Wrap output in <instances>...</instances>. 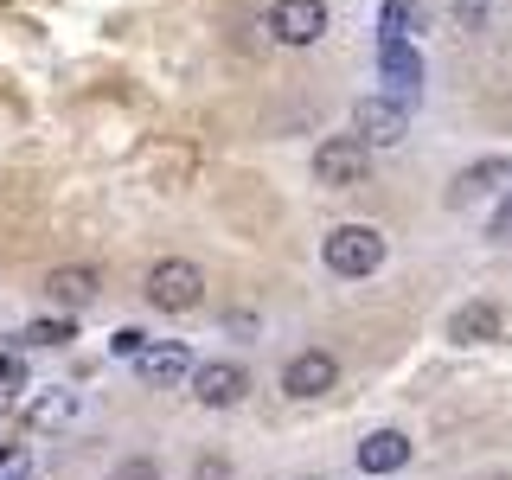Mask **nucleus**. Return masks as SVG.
I'll list each match as a JSON object with an SVG mask.
<instances>
[{
  "label": "nucleus",
  "mask_w": 512,
  "mask_h": 480,
  "mask_svg": "<svg viewBox=\"0 0 512 480\" xmlns=\"http://www.w3.org/2000/svg\"><path fill=\"white\" fill-rule=\"evenodd\" d=\"M320 256H327L333 276L359 282V276H372V269L384 263V231H378V224H340V231H327Z\"/></svg>",
  "instance_id": "f257e3e1"
},
{
  "label": "nucleus",
  "mask_w": 512,
  "mask_h": 480,
  "mask_svg": "<svg viewBox=\"0 0 512 480\" xmlns=\"http://www.w3.org/2000/svg\"><path fill=\"white\" fill-rule=\"evenodd\" d=\"M365 173H372V141H359V135H333V141H320V148H314V180L327 186V192H352V186H365Z\"/></svg>",
  "instance_id": "f03ea898"
},
{
  "label": "nucleus",
  "mask_w": 512,
  "mask_h": 480,
  "mask_svg": "<svg viewBox=\"0 0 512 480\" xmlns=\"http://www.w3.org/2000/svg\"><path fill=\"white\" fill-rule=\"evenodd\" d=\"M141 295H148L160 314H186V308L205 301V269L186 263V256H167V263L148 269V288H141Z\"/></svg>",
  "instance_id": "7ed1b4c3"
},
{
  "label": "nucleus",
  "mask_w": 512,
  "mask_h": 480,
  "mask_svg": "<svg viewBox=\"0 0 512 480\" xmlns=\"http://www.w3.org/2000/svg\"><path fill=\"white\" fill-rule=\"evenodd\" d=\"M352 135L372 141V148H397V141L410 135L404 96H359V109H352Z\"/></svg>",
  "instance_id": "20e7f679"
},
{
  "label": "nucleus",
  "mask_w": 512,
  "mask_h": 480,
  "mask_svg": "<svg viewBox=\"0 0 512 480\" xmlns=\"http://www.w3.org/2000/svg\"><path fill=\"white\" fill-rule=\"evenodd\" d=\"M333 384H340V359L333 352H295V359L282 365V391L295 397V404H314V397H327Z\"/></svg>",
  "instance_id": "39448f33"
},
{
  "label": "nucleus",
  "mask_w": 512,
  "mask_h": 480,
  "mask_svg": "<svg viewBox=\"0 0 512 480\" xmlns=\"http://www.w3.org/2000/svg\"><path fill=\"white\" fill-rule=\"evenodd\" d=\"M244 391H250V372H244V365H231V359L192 365V397H199L205 410H231V404H244Z\"/></svg>",
  "instance_id": "423d86ee"
},
{
  "label": "nucleus",
  "mask_w": 512,
  "mask_h": 480,
  "mask_svg": "<svg viewBox=\"0 0 512 480\" xmlns=\"http://www.w3.org/2000/svg\"><path fill=\"white\" fill-rule=\"evenodd\" d=\"M269 32L282 45H314L327 32V0H276L269 7Z\"/></svg>",
  "instance_id": "0eeeda50"
},
{
  "label": "nucleus",
  "mask_w": 512,
  "mask_h": 480,
  "mask_svg": "<svg viewBox=\"0 0 512 480\" xmlns=\"http://www.w3.org/2000/svg\"><path fill=\"white\" fill-rule=\"evenodd\" d=\"M512 180V160H500V154H487V160H474V167H461L455 173V186H448V205H474V199H487L493 186H506Z\"/></svg>",
  "instance_id": "6e6552de"
},
{
  "label": "nucleus",
  "mask_w": 512,
  "mask_h": 480,
  "mask_svg": "<svg viewBox=\"0 0 512 480\" xmlns=\"http://www.w3.org/2000/svg\"><path fill=\"white\" fill-rule=\"evenodd\" d=\"M96 288H103V276H96L90 263H64V269H52L45 276V295H52V308H84V301H96Z\"/></svg>",
  "instance_id": "1a4fd4ad"
},
{
  "label": "nucleus",
  "mask_w": 512,
  "mask_h": 480,
  "mask_svg": "<svg viewBox=\"0 0 512 480\" xmlns=\"http://www.w3.org/2000/svg\"><path fill=\"white\" fill-rule=\"evenodd\" d=\"M410 461V436L404 429H372V436L359 442V468L365 474H397Z\"/></svg>",
  "instance_id": "9d476101"
},
{
  "label": "nucleus",
  "mask_w": 512,
  "mask_h": 480,
  "mask_svg": "<svg viewBox=\"0 0 512 480\" xmlns=\"http://www.w3.org/2000/svg\"><path fill=\"white\" fill-rule=\"evenodd\" d=\"M378 64H384V84H391L397 96H416V84H423V58H416L404 39H378Z\"/></svg>",
  "instance_id": "9b49d317"
},
{
  "label": "nucleus",
  "mask_w": 512,
  "mask_h": 480,
  "mask_svg": "<svg viewBox=\"0 0 512 480\" xmlns=\"http://www.w3.org/2000/svg\"><path fill=\"white\" fill-rule=\"evenodd\" d=\"M448 340H455V346L500 340V308H493V301H468V308H455V320H448Z\"/></svg>",
  "instance_id": "f8f14e48"
},
{
  "label": "nucleus",
  "mask_w": 512,
  "mask_h": 480,
  "mask_svg": "<svg viewBox=\"0 0 512 480\" xmlns=\"http://www.w3.org/2000/svg\"><path fill=\"white\" fill-rule=\"evenodd\" d=\"M141 378H148V384H180V378H192V352L186 346H148V352H141Z\"/></svg>",
  "instance_id": "ddd939ff"
},
{
  "label": "nucleus",
  "mask_w": 512,
  "mask_h": 480,
  "mask_svg": "<svg viewBox=\"0 0 512 480\" xmlns=\"http://www.w3.org/2000/svg\"><path fill=\"white\" fill-rule=\"evenodd\" d=\"M416 32V7L410 0H384V26H378V39H410Z\"/></svg>",
  "instance_id": "4468645a"
},
{
  "label": "nucleus",
  "mask_w": 512,
  "mask_h": 480,
  "mask_svg": "<svg viewBox=\"0 0 512 480\" xmlns=\"http://www.w3.org/2000/svg\"><path fill=\"white\" fill-rule=\"evenodd\" d=\"M20 340H32V346H71V320H32V327L20 333Z\"/></svg>",
  "instance_id": "2eb2a0df"
},
{
  "label": "nucleus",
  "mask_w": 512,
  "mask_h": 480,
  "mask_svg": "<svg viewBox=\"0 0 512 480\" xmlns=\"http://www.w3.org/2000/svg\"><path fill=\"white\" fill-rule=\"evenodd\" d=\"M64 416H71V397H39V404L26 410V423L32 429H52V423H64Z\"/></svg>",
  "instance_id": "dca6fc26"
},
{
  "label": "nucleus",
  "mask_w": 512,
  "mask_h": 480,
  "mask_svg": "<svg viewBox=\"0 0 512 480\" xmlns=\"http://www.w3.org/2000/svg\"><path fill=\"white\" fill-rule=\"evenodd\" d=\"M109 346H116V352H122V359H141V352H148V333H135V327H122V333H116V340H109Z\"/></svg>",
  "instance_id": "f3484780"
},
{
  "label": "nucleus",
  "mask_w": 512,
  "mask_h": 480,
  "mask_svg": "<svg viewBox=\"0 0 512 480\" xmlns=\"http://www.w3.org/2000/svg\"><path fill=\"white\" fill-rule=\"evenodd\" d=\"M0 384H7V391H20V384H26V365H20V352H0Z\"/></svg>",
  "instance_id": "a211bd4d"
},
{
  "label": "nucleus",
  "mask_w": 512,
  "mask_h": 480,
  "mask_svg": "<svg viewBox=\"0 0 512 480\" xmlns=\"http://www.w3.org/2000/svg\"><path fill=\"white\" fill-rule=\"evenodd\" d=\"M109 480H160V468H154V461H141V455H135V461H122V468L109 474Z\"/></svg>",
  "instance_id": "6ab92c4d"
},
{
  "label": "nucleus",
  "mask_w": 512,
  "mask_h": 480,
  "mask_svg": "<svg viewBox=\"0 0 512 480\" xmlns=\"http://www.w3.org/2000/svg\"><path fill=\"white\" fill-rule=\"evenodd\" d=\"M512 231V192H506V205H500V212H493V237H506Z\"/></svg>",
  "instance_id": "aec40b11"
},
{
  "label": "nucleus",
  "mask_w": 512,
  "mask_h": 480,
  "mask_svg": "<svg viewBox=\"0 0 512 480\" xmlns=\"http://www.w3.org/2000/svg\"><path fill=\"white\" fill-rule=\"evenodd\" d=\"M7 404H13V391H7V384H0V416H7Z\"/></svg>",
  "instance_id": "412c9836"
}]
</instances>
